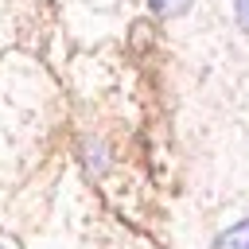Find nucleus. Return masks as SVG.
<instances>
[{
  "instance_id": "1",
  "label": "nucleus",
  "mask_w": 249,
  "mask_h": 249,
  "mask_svg": "<svg viewBox=\"0 0 249 249\" xmlns=\"http://www.w3.org/2000/svg\"><path fill=\"white\" fill-rule=\"evenodd\" d=\"M214 249H249V218H241L237 226L222 230L214 237Z\"/></svg>"
},
{
  "instance_id": "2",
  "label": "nucleus",
  "mask_w": 249,
  "mask_h": 249,
  "mask_svg": "<svg viewBox=\"0 0 249 249\" xmlns=\"http://www.w3.org/2000/svg\"><path fill=\"white\" fill-rule=\"evenodd\" d=\"M82 152H86V167H89L93 175H101V171L109 167V152H105V144H101V140H86V144H82Z\"/></svg>"
},
{
  "instance_id": "3",
  "label": "nucleus",
  "mask_w": 249,
  "mask_h": 249,
  "mask_svg": "<svg viewBox=\"0 0 249 249\" xmlns=\"http://www.w3.org/2000/svg\"><path fill=\"white\" fill-rule=\"evenodd\" d=\"M148 4H152L156 16H167V19H171V16H183V12L191 8V0H148Z\"/></svg>"
},
{
  "instance_id": "4",
  "label": "nucleus",
  "mask_w": 249,
  "mask_h": 249,
  "mask_svg": "<svg viewBox=\"0 0 249 249\" xmlns=\"http://www.w3.org/2000/svg\"><path fill=\"white\" fill-rule=\"evenodd\" d=\"M233 19H237V27L249 35V0H233Z\"/></svg>"
},
{
  "instance_id": "5",
  "label": "nucleus",
  "mask_w": 249,
  "mask_h": 249,
  "mask_svg": "<svg viewBox=\"0 0 249 249\" xmlns=\"http://www.w3.org/2000/svg\"><path fill=\"white\" fill-rule=\"evenodd\" d=\"M0 249H4V245H0Z\"/></svg>"
}]
</instances>
